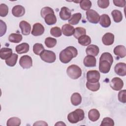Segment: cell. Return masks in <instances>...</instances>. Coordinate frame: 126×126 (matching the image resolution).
Returning a JSON list of instances; mask_svg holds the SVG:
<instances>
[{"label":"cell","mask_w":126,"mask_h":126,"mask_svg":"<svg viewBox=\"0 0 126 126\" xmlns=\"http://www.w3.org/2000/svg\"><path fill=\"white\" fill-rule=\"evenodd\" d=\"M78 55V51L76 48L73 46H68L63 50L60 53L59 58L60 61L63 63H68Z\"/></svg>","instance_id":"1"},{"label":"cell","mask_w":126,"mask_h":126,"mask_svg":"<svg viewBox=\"0 0 126 126\" xmlns=\"http://www.w3.org/2000/svg\"><path fill=\"white\" fill-rule=\"evenodd\" d=\"M85 117L84 111L81 109H76L73 112L69 113L67 116L68 121L72 124H76L83 120Z\"/></svg>","instance_id":"2"},{"label":"cell","mask_w":126,"mask_h":126,"mask_svg":"<svg viewBox=\"0 0 126 126\" xmlns=\"http://www.w3.org/2000/svg\"><path fill=\"white\" fill-rule=\"evenodd\" d=\"M66 73L71 79H77L81 76L82 70L78 65L72 64L67 68Z\"/></svg>","instance_id":"3"},{"label":"cell","mask_w":126,"mask_h":126,"mask_svg":"<svg viewBox=\"0 0 126 126\" xmlns=\"http://www.w3.org/2000/svg\"><path fill=\"white\" fill-rule=\"evenodd\" d=\"M41 59L47 63H53L56 59L55 53L50 50H44L40 55Z\"/></svg>","instance_id":"4"},{"label":"cell","mask_w":126,"mask_h":126,"mask_svg":"<svg viewBox=\"0 0 126 126\" xmlns=\"http://www.w3.org/2000/svg\"><path fill=\"white\" fill-rule=\"evenodd\" d=\"M86 18L88 21L93 24H97L99 21V14L93 9H89L86 12Z\"/></svg>","instance_id":"5"},{"label":"cell","mask_w":126,"mask_h":126,"mask_svg":"<svg viewBox=\"0 0 126 126\" xmlns=\"http://www.w3.org/2000/svg\"><path fill=\"white\" fill-rule=\"evenodd\" d=\"M87 82L90 83L98 82L100 78V74L98 71L96 70H89L87 73Z\"/></svg>","instance_id":"6"},{"label":"cell","mask_w":126,"mask_h":126,"mask_svg":"<svg viewBox=\"0 0 126 126\" xmlns=\"http://www.w3.org/2000/svg\"><path fill=\"white\" fill-rule=\"evenodd\" d=\"M19 64L24 69H29L32 65V58L28 55L22 56L19 60Z\"/></svg>","instance_id":"7"},{"label":"cell","mask_w":126,"mask_h":126,"mask_svg":"<svg viewBox=\"0 0 126 126\" xmlns=\"http://www.w3.org/2000/svg\"><path fill=\"white\" fill-rule=\"evenodd\" d=\"M110 85L113 90L115 91H120L124 86V82L121 78L114 77L111 80Z\"/></svg>","instance_id":"8"},{"label":"cell","mask_w":126,"mask_h":126,"mask_svg":"<svg viewBox=\"0 0 126 126\" xmlns=\"http://www.w3.org/2000/svg\"><path fill=\"white\" fill-rule=\"evenodd\" d=\"M44 28L41 24L36 23L33 25L32 34L35 36H40L44 33Z\"/></svg>","instance_id":"9"},{"label":"cell","mask_w":126,"mask_h":126,"mask_svg":"<svg viewBox=\"0 0 126 126\" xmlns=\"http://www.w3.org/2000/svg\"><path fill=\"white\" fill-rule=\"evenodd\" d=\"M114 71L115 73L119 76H126V64L124 63H117L114 67Z\"/></svg>","instance_id":"10"},{"label":"cell","mask_w":126,"mask_h":126,"mask_svg":"<svg viewBox=\"0 0 126 126\" xmlns=\"http://www.w3.org/2000/svg\"><path fill=\"white\" fill-rule=\"evenodd\" d=\"M19 27L21 29L22 34L24 35H29L31 30V25L26 21H22L20 22Z\"/></svg>","instance_id":"11"},{"label":"cell","mask_w":126,"mask_h":126,"mask_svg":"<svg viewBox=\"0 0 126 126\" xmlns=\"http://www.w3.org/2000/svg\"><path fill=\"white\" fill-rule=\"evenodd\" d=\"M12 13L13 15L16 17H22L25 13V9L21 5H17L13 7Z\"/></svg>","instance_id":"12"},{"label":"cell","mask_w":126,"mask_h":126,"mask_svg":"<svg viewBox=\"0 0 126 126\" xmlns=\"http://www.w3.org/2000/svg\"><path fill=\"white\" fill-rule=\"evenodd\" d=\"M84 64L88 67H94L96 66V60L94 56L88 55L86 56L83 61Z\"/></svg>","instance_id":"13"},{"label":"cell","mask_w":126,"mask_h":126,"mask_svg":"<svg viewBox=\"0 0 126 126\" xmlns=\"http://www.w3.org/2000/svg\"><path fill=\"white\" fill-rule=\"evenodd\" d=\"M114 35L110 32H107L104 34L102 38V41L105 45H111L114 41Z\"/></svg>","instance_id":"14"},{"label":"cell","mask_w":126,"mask_h":126,"mask_svg":"<svg viewBox=\"0 0 126 126\" xmlns=\"http://www.w3.org/2000/svg\"><path fill=\"white\" fill-rule=\"evenodd\" d=\"M111 64L107 61H99V69L103 73H107L110 70Z\"/></svg>","instance_id":"15"},{"label":"cell","mask_w":126,"mask_h":126,"mask_svg":"<svg viewBox=\"0 0 126 126\" xmlns=\"http://www.w3.org/2000/svg\"><path fill=\"white\" fill-rule=\"evenodd\" d=\"M114 53L115 55L121 58H123L126 57V47L122 45L116 46L114 49Z\"/></svg>","instance_id":"16"},{"label":"cell","mask_w":126,"mask_h":126,"mask_svg":"<svg viewBox=\"0 0 126 126\" xmlns=\"http://www.w3.org/2000/svg\"><path fill=\"white\" fill-rule=\"evenodd\" d=\"M60 17L63 20H67L69 19L71 15L70 10L65 6H63L61 8L60 12Z\"/></svg>","instance_id":"17"},{"label":"cell","mask_w":126,"mask_h":126,"mask_svg":"<svg viewBox=\"0 0 126 126\" xmlns=\"http://www.w3.org/2000/svg\"><path fill=\"white\" fill-rule=\"evenodd\" d=\"M75 29L70 24H65L62 27V32L66 36H70L73 34Z\"/></svg>","instance_id":"18"},{"label":"cell","mask_w":126,"mask_h":126,"mask_svg":"<svg viewBox=\"0 0 126 126\" xmlns=\"http://www.w3.org/2000/svg\"><path fill=\"white\" fill-rule=\"evenodd\" d=\"M111 19L109 16L106 14L101 15L99 19V23L103 28H108L111 25Z\"/></svg>","instance_id":"19"},{"label":"cell","mask_w":126,"mask_h":126,"mask_svg":"<svg viewBox=\"0 0 126 126\" xmlns=\"http://www.w3.org/2000/svg\"><path fill=\"white\" fill-rule=\"evenodd\" d=\"M99 49L97 46L94 44H91L87 47L86 49V54L88 55L96 56L99 53Z\"/></svg>","instance_id":"20"},{"label":"cell","mask_w":126,"mask_h":126,"mask_svg":"<svg viewBox=\"0 0 126 126\" xmlns=\"http://www.w3.org/2000/svg\"><path fill=\"white\" fill-rule=\"evenodd\" d=\"M30 46L27 43H22L16 46L15 50L18 54H23L28 52L29 51Z\"/></svg>","instance_id":"21"},{"label":"cell","mask_w":126,"mask_h":126,"mask_svg":"<svg viewBox=\"0 0 126 126\" xmlns=\"http://www.w3.org/2000/svg\"><path fill=\"white\" fill-rule=\"evenodd\" d=\"M88 117L91 121L95 122L100 117L99 112L96 109H92L88 112Z\"/></svg>","instance_id":"22"},{"label":"cell","mask_w":126,"mask_h":126,"mask_svg":"<svg viewBox=\"0 0 126 126\" xmlns=\"http://www.w3.org/2000/svg\"><path fill=\"white\" fill-rule=\"evenodd\" d=\"M12 54V50L8 48H2L0 51V57L2 60H6Z\"/></svg>","instance_id":"23"},{"label":"cell","mask_w":126,"mask_h":126,"mask_svg":"<svg viewBox=\"0 0 126 126\" xmlns=\"http://www.w3.org/2000/svg\"><path fill=\"white\" fill-rule=\"evenodd\" d=\"M70 100L71 103L73 105L77 106L81 103L82 97L80 94L78 93H74L71 96Z\"/></svg>","instance_id":"24"},{"label":"cell","mask_w":126,"mask_h":126,"mask_svg":"<svg viewBox=\"0 0 126 126\" xmlns=\"http://www.w3.org/2000/svg\"><path fill=\"white\" fill-rule=\"evenodd\" d=\"M82 17V15L80 13H76L73 14L68 20V23L70 25H77L79 22Z\"/></svg>","instance_id":"25"},{"label":"cell","mask_w":126,"mask_h":126,"mask_svg":"<svg viewBox=\"0 0 126 126\" xmlns=\"http://www.w3.org/2000/svg\"><path fill=\"white\" fill-rule=\"evenodd\" d=\"M111 15L113 18V20L116 23H119L123 19V15L122 12L118 10H113L111 12Z\"/></svg>","instance_id":"26"},{"label":"cell","mask_w":126,"mask_h":126,"mask_svg":"<svg viewBox=\"0 0 126 126\" xmlns=\"http://www.w3.org/2000/svg\"><path fill=\"white\" fill-rule=\"evenodd\" d=\"M22 35L20 34L12 33H11L8 37V40L13 43H19L22 40Z\"/></svg>","instance_id":"27"},{"label":"cell","mask_w":126,"mask_h":126,"mask_svg":"<svg viewBox=\"0 0 126 126\" xmlns=\"http://www.w3.org/2000/svg\"><path fill=\"white\" fill-rule=\"evenodd\" d=\"M18 57V56L15 53L12 54L9 58L5 60L6 64L9 66H14L17 63Z\"/></svg>","instance_id":"28"},{"label":"cell","mask_w":126,"mask_h":126,"mask_svg":"<svg viewBox=\"0 0 126 126\" xmlns=\"http://www.w3.org/2000/svg\"><path fill=\"white\" fill-rule=\"evenodd\" d=\"M78 43L83 46L89 45L91 43V37L87 35H84L80 36L78 40Z\"/></svg>","instance_id":"29"},{"label":"cell","mask_w":126,"mask_h":126,"mask_svg":"<svg viewBox=\"0 0 126 126\" xmlns=\"http://www.w3.org/2000/svg\"><path fill=\"white\" fill-rule=\"evenodd\" d=\"M45 22L48 25H52L57 22V18L54 14H49L44 18Z\"/></svg>","instance_id":"30"},{"label":"cell","mask_w":126,"mask_h":126,"mask_svg":"<svg viewBox=\"0 0 126 126\" xmlns=\"http://www.w3.org/2000/svg\"><path fill=\"white\" fill-rule=\"evenodd\" d=\"M21 121L18 117H12L9 118L6 123L7 126H18L21 125Z\"/></svg>","instance_id":"31"},{"label":"cell","mask_w":126,"mask_h":126,"mask_svg":"<svg viewBox=\"0 0 126 126\" xmlns=\"http://www.w3.org/2000/svg\"><path fill=\"white\" fill-rule=\"evenodd\" d=\"M86 85L87 88L92 92H96L100 88V83L98 82L96 83H90L87 82Z\"/></svg>","instance_id":"32"},{"label":"cell","mask_w":126,"mask_h":126,"mask_svg":"<svg viewBox=\"0 0 126 126\" xmlns=\"http://www.w3.org/2000/svg\"><path fill=\"white\" fill-rule=\"evenodd\" d=\"M86 33V31L84 28L77 27L75 29L73 35L75 38L78 39L80 36L85 35Z\"/></svg>","instance_id":"33"},{"label":"cell","mask_w":126,"mask_h":126,"mask_svg":"<svg viewBox=\"0 0 126 126\" xmlns=\"http://www.w3.org/2000/svg\"><path fill=\"white\" fill-rule=\"evenodd\" d=\"M108 61L111 65L113 63V58L112 55L108 52H105L101 54L100 58L99 61Z\"/></svg>","instance_id":"34"},{"label":"cell","mask_w":126,"mask_h":126,"mask_svg":"<svg viewBox=\"0 0 126 126\" xmlns=\"http://www.w3.org/2000/svg\"><path fill=\"white\" fill-rule=\"evenodd\" d=\"M80 6L84 10H89L92 6V2L89 0H82L80 1Z\"/></svg>","instance_id":"35"},{"label":"cell","mask_w":126,"mask_h":126,"mask_svg":"<svg viewBox=\"0 0 126 126\" xmlns=\"http://www.w3.org/2000/svg\"><path fill=\"white\" fill-rule=\"evenodd\" d=\"M45 50L43 45L41 43H35L33 46V52L37 55H40L42 52Z\"/></svg>","instance_id":"36"},{"label":"cell","mask_w":126,"mask_h":126,"mask_svg":"<svg viewBox=\"0 0 126 126\" xmlns=\"http://www.w3.org/2000/svg\"><path fill=\"white\" fill-rule=\"evenodd\" d=\"M45 44L48 48H53L57 44V40L53 37H48L45 38Z\"/></svg>","instance_id":"37"},{"label":"cell","mask_w":126,"mask_h":126,"mask_svg":"<svg viewBox=\"0 0 126 126\" xmlns=\"http://www.w3.org/2000/svg\"><path fill=\"white\" fill-rule=\"evenodd\" d=\"M49 14H54V10L50 7L46 6L41 9L40 11V15L42 18H44L46 16Z\"/></svg>","instance_id":"38"},{"label":"cell","mask_w":126,"mask_h":126,"mask_svg":"<svg viewBox=\"0 0 126 126\" xmlns=\"http://www.w3.org/2000/svg\"><path fill=\"white\" fill-rule=\"evenodd\" d=\"M51 34L56 37H59L62 35V31L61 29L58 27H54L50 30Z\"/></svg>","instance_id":"39"},{"label":"cell","mask_w":126,"mask_h":126,"mask_svg":"<svg viewBox=\"0 0 126 126\" xmlns=\"http://www.w3.org/2000/svg\"><path fill=\"white\" fill-rule=\"evenodd\" d=\"M8 13V7L4 3H1L0 5V16L2 17H5Z\"/></svg>","instance_id":"40"},{"label":"cell","mask_w":126,"mask_h":126,"mask_svg":"<svg viewBox=\"0 0 126 126\" xmlns=\"http://www.w3.org/2000/svg\"><path fill=\"white\" fill-rule=\"evenodd\" d=\"M114 125V122L112 119L109 117H105L104 118L101 122L100 124V126H113Z\"/></svg>","instance_id":"41"},{"label":"cell","mask_w":126,"mask_h":126,"mask_svg":"<svg viewBox=\"0 0 126 126\" xmlns=\"http://www.w3.org/2000/svg\"><path fill=\"white\" fill-rule=\"evenodd\" d=\"M118 97L119 100L123 103L126 102V90H123L120 91L118 94Z\"/></svg>","instance_id":"42"},{"label":"cell","mask_w":126,"mask_h":126,"mask_svg":"<svg viewBox=\"0 0 126 126\" xmlns=\"http://www.w3.org/2000/svg\"><path fill=\"white\" fill-rule=\"evenodd\" d=\"M98 6L101 8H106L109 5V0H98L97 1Z\"/></svg>","instance_id":"43"},{"label":"cell","mask_w":126,"mask_h":126,"mask_svg":"<svg viewBox=\"0 0 126 126\" xmlns=\"http://www.w3.org/2000/svg\"><path fill=\"white\" fill-rule=\"evenodd\" d=\"M0 36H2L3 34H4L6 31V25L5 23V22H3L1 20H0Z\"/></svg>","instance_id":"44"},{"label":"cell","mask_w":126,"mask_h":126,"mask_svg":"<svg viewBox=\"0 0 126 126\" xmlns=\"http://www.w3.org/2000/svg\"><path fill=\"white\" fill-rule=\"evenodd\" d=\"M113 2L115 5L118 7H124L126 5L125 0H113Z\"/></svg>","instance_id":"45"},{"label":"cell","mask_w":126,"mask_h":126,"mask_svg":"<svg viewBox=\"0 0 126 126\" xmlns=\"http://www.w3.org/2000/svg\"><path fill=\"white\" fill-rule=\"evenodd\" d=\"M33 126H48V124L45 122L43 121H37L34 124Z\"/></svg>","instance_id":"46"},{"label":"cell","mask_w":126,"mask_h":126,"mask_svg":"<svg viewBox=\"0 0 126 126\" xmlns=\"http://www.w3.org/2000/svg\"><path fill=\"white\" fill-rule=\"evenodd\" d=\"M55 125V126H63V125L65 126L66 125L64 123H63V122H58Z\"/></svg>","instance_id":"47"}]
</instances>
